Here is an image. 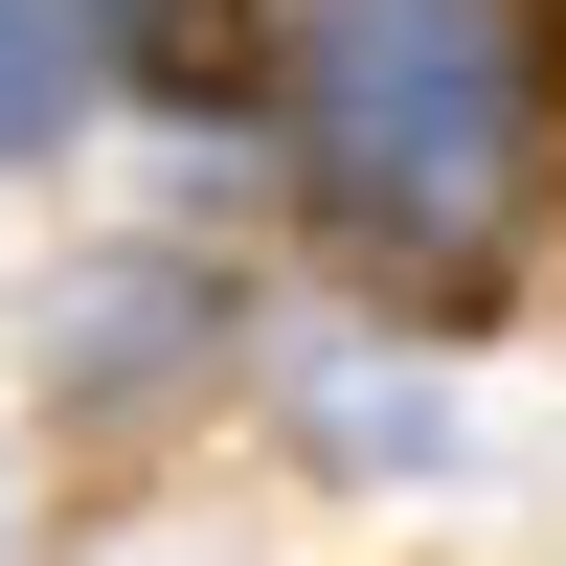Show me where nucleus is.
Instances as JSON below:
<instances>
[{"instance_id": "f03ea898", "label": "nucleus", "mask_w": 566, "mask_h": 566, "mask_svg": "<svg viewBox=\"0 0 566 566\" xmlns=\"http://www.w3.org/2000/svg\"><path fill=\"white\" fill-rule=\"evenodd\" d=\"M69 91H91L69 0H0V159H45V136H69Z\"/></svg>"}, {"instance_id": "f257e3e1", "label": "nucleus", "mask_w": 566, "mask_h": 566, "mask_svg": "<svg viewBox=\"0 0 566 566\" xmlns=\"http://www.w3.org/2000/svg\"><path fill=\"white\" fill-rule=\"evenodd\" d=\"M250 45L317 227H363L386 272H499L544 227V159H566L544 0H250Z\"/></svg>"}]
</instances>
